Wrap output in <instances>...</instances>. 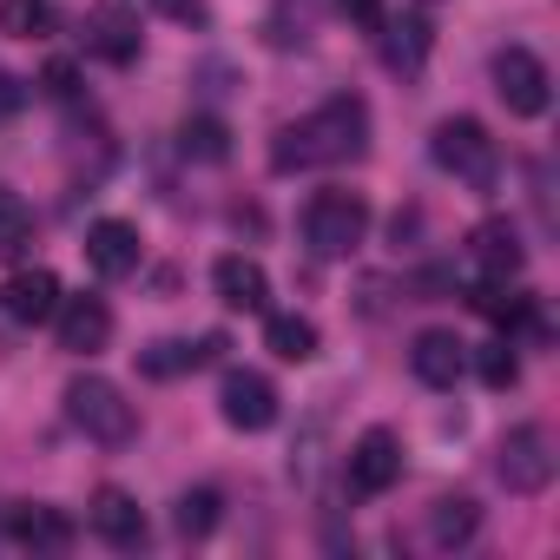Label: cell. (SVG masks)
<instances>
[{
    "label": "cell",
    "mask_w": 560,
    "mask_h": 560,
    "mask_svg": "<svg viewBox=\"0 0 560 560\" xmlns=\"http://www.w3.org/2000/svg\"><path fill=\"white\" fill-rule=\"evenodd\" d=\"M363 152H370V106L357 93H337L311 119H298V126L277 132L270 165L277 172H311V165H357Z\"/></svg>",
    "instance_id": "1"
},
{
    "label": "cell",
    "mask_w": 560,
    "mask_h": 560,
    "mask_svg": "<svg viewBox=\"0 0 560 560\" xmlns=\"http://www.w3.org/2000/svg\"><path fill=\"white\" fill-rule=\"evenodd\" d=\"M67 422H73L86 442H100V448H126V442L139 435V409H132L126 389L106 383V376H73V383H67Z\"/></svg>",
    "instance_id": "2"
},
{
    "label": "cell",
    "mask_w": 560,
    "mask_h": 560,
    "mask_svg": "<svg viewBox=\"0 0 560 560\" xmlns=\"http://www.w3.org/2000/svg\"><path fill=\"white\" fill-rule=\"evenodd\" d=\"M429 152H435V165H442L448 178H462L468 191H494V178H501V152H494V139H488L481 119H442L435 139H429Z\"/></svg>",
    "instance_id": "3"
},
{
    "label": "cell",
    "mask_w": 560,
    "mask_h": 560,
    "mask_svg": "<svg viewBox=\"0 0 560 560\" xmlns=\"http://www.w3.org/2000/svg\"><path fill=\"white\" fill-rule=\"evenodd\" d=\"M370 237V198L363 191H317L304 211V244L317 257H350Z\"/></svg>",
    "instance_id": "4"
},
{
    "label": "cell",
    "mask_w": 560,
    "mask_h": 560,
    "mask_svg": "<svg viewBox=\"0 0 560 560\" xmlns=\"http://www.w3.org/2000/svg\"><path fill=\"white\" fill-rule=\"evenodd\" d=\"M553 468H560V455H553V435H547L540 422H521V429L501 435L494 475H501L508 494H547V488H553Z\"/></svg>",
    "instance_id": "5"
},
{
    "label": "cell",
    "mask_w": 560,
    "mask_h": 560,
    "mask_svg": "<svg viewBox=\"0 0 560 560\" xmlns=\"http://www.w3.org/2000/svg\"><path fill=\"white\" fill-rule=\"evenodd\" d=\"M494 93L514 119H540L553 106V80H547V60L527 54V47H501L494 54Z\"/></svg>",
    "instance_id": "6"
},
{
    "label": "cell",
    "mask_w": 560,
    "mask_h": 560,
    "mask_svg": "<svg viewBox=\"0 0 560 560\" xmlns=\"http://www.w3.org/2000/svg\"><path fill=\"white\" fill-rule=\"evenodd\" d=\"M343 481H350V494H357V501L389 494V488L402 481V442H396L389 429H363V435H357V448H350Z\"/></svg>",
    "instance_id": "7"
},
{
    "label": "cell",
    "mask_w": 560,
    "mask_h": 560,
    "mask_svg": "<svg viewBox=\"0 0 560 560\" xmlns=\"http://www.w3.org/2000/svg\"><path fill=\"white\" fill-rule=\"evenodd\" d=\"M218 416L237 429V435H264L277 422V383L257 376V370H231L224 389H218Z\"/></svg>",
    "instance_id": "8"
},
{
    "label": "cell",
    "mask_w": 560,
    "mask_h": 560,
    "mask_svg": "<svg viewBox=\"0 0 560 560\" xmlns=\"http://www.w3.org/2000/svg\"><path fill=\"white\" fill-rule=\"evenodd\" d=\"M468 257H475V270H481V284H508V277H521V264H527L521 231H514L508 218L475 224V231H468Z\"/></svg>",
    "instance_id": "9"
},
{
    "label": "cell",
    "mask_w": 560,
    "mask_h": 560,
    "mask_svg": "<svg viewBox=\"0 0 560 560\" xmlns=\"http://www.w3.org/2000/svg\"><path fill=\"white\" fill-rule=\"evenodd\" d=\"M86 521H93V534L106 540V547H119V553H132V547H145V514H139V501L126 494V488H93V508H86Z\"/></svg>",
    "instance_id": "10"
},
{
    "label": "cell",
    "mask_w": 560,
    "mask_h": 560,
    "mask_svg": "<svg viewBox=\"0 0 560 560\" xmlns=\"http://www.w3.org/2000/svg\"><path fill=\"white\" fill-rule=\"evenodd\" d=\"M60 350H73V357H100L106 343H113V311H106V298H60Z\"/></svg>",
    "instance_id": "11"
},
{
    "label": "cell",
    "mask_w": 560,
    "mask_h": 560,
    "mask_svg": "<svg viewBox=\"0 0 560 560\" xmlns=\"http://www.w3.org/2000/svg\"><path fill=\"white\" fill-rule=\"evenodd\" d=\"M0 311H8L14 324H27V330L54 324V311H60V277L54 270H14L8 291H0Z\"/></svg>",
    "instance_id": "12"
},
{
    "label": "cell",
    "mask_w": 560,
    "mask_h": 560,
    "mask_svg": "<svg viewBox=\"0 0 560 560\" xmlns=\"http://www.w3.org/2000/svg\"><path fill=\"white\" fill-rule=\"evenodd\" d=\"M462 363H468V343H462L455 330H422V337L409 343V370H416V383H429V389H455V383H462Z\"/></svg>",
    "instance_id": "13"
},
{
    "label": "cell",
    "mask_w": 560,
    "mask_h": 560,
    "mask_svg": "<svg viewBox=\"0 0 560 560\" xmlns=\"http://www.w3.org/2000/svg\"><path fill=\"white\" fill-rule=\"evenodd\" d=\"M8 534H14L21 547H34V553H67V547L80 540V527H73L60 508H47V501H21V508L8 514Z\"/></svg>",
    "instance_id": "14"
},
{
    "label": "cell",
    "mask_w": 560,
    "mask_h": 560,
    "mask_svg": "<svg viewBox=\"0 0 560 560\" xmlns=\"http://www.w3.org/2000/svg\"><path fill=\"white\" fill-rule=\"evenodd\" d=\"M211 291H218V304L224 311H264V298H270V277H264V264L257 257H218L211 264Z\"/></svg>",
    "instance_id": "15"
},
{
    "label": "cell",
    "mask_w": 560,
    "mask_h": 560,
    "mask_svg": "<svg viewBox=\"0 0 560 560\" xmlns=\"http://www.w3.org/2000/svg\"><path fill=\"white\" fill-rule=\"evenodd\" d=\"M86 54H100V60H113V67H126V60H139V14L132 8H93L86 14Z\"/></svg>",
    "instance_id": "16"
},
{
    "label": "cell",
    "mask_w": 560,
    "mask_h": 560,
    "mask_svg": "<svg viewBox=\"0 0 560 560\" xmlns=\"http://www.w3.org/2000/svg\"><path fill=\"white\" fill-rule=\"evenodd\" d=\"M86 264H93L100 277H132V270H139V231H132L126 218L86 224Z\"/></svg>",
    "instance_id": "17"
},
{
    "label": "cell",
    "mask_w": 560,
    "mask_h": 560,
    "mask_svg": "<svg viewBox=\"0 0 560 560\" xmlns=\"http://www.w3.org/2000/svg\"><path fill=\"white\" fill-rule=\"evenodd\" d=\"M376 47H383V67H389V73H422L435 34H429L422 14H409V21H383V27H376Z\"/></svg>",
    "instance_id": "18"
},
{
    "label": "cell",
    "mask_w": 560,
    "mask_h": 560,
    "mask_svg": "<svg viewBox=\"0 0 560 560\" xmlns=\"http://www.w3.org/2000/svg\"><path fill=\"white\" fill-rule=\"evenodd\" d=\"M481 534V508L468 501V494H442L435 508H429V540L435 547H468Z\"/></svg>",
    "instance_id": "19"
},
{
    "label": "cell",
    "mask_w": 560,
    "mask_h": 560,
    "mask_svg": "<svg viewBox=\"0 0 560 560\" xmlns=\"http://www.w3.org/2000/svg\"><path fill=\"white\" fill-rule=\"evenodd\" d=\"M264 343L277 363H311L317 357V324L311 317H270L264 324Z\"/></svg>",
    "instance_id": "20"
},
{
    "label": "cell",
    "mask_w": 560,
    "mask_h": 560,
    "mask_svg": "<svg viewBox=\"0 0 560 560\" xmlns=\"http://www.w3.org/2000/svg\"><path fill=\"white\" fill-rule=\"evenodd\" d=\"M54 27H60L54 0H0V34H14V40H47Z\"/></svg>",
    "instance_id": "21"
},
{
    "label": "cell",
    "mask_w": 560,
    "mask_h": 560,
    "mask_svg": "<svg viewBox=\"0 0 560 560\" xmlns=\"http://www.w3.org/2000/svg\"><path fill=\"white\" fill-rule=\"evenodd\" d=\"M218 514H224V494H218V488H185L178 508H172V527H178L185 540H205V534L218 527Z\"/></svg>",
    "instance_id": "22"
},
{
    "label": "cell",
    "mask_w": 560,
    "mask_h": 560,
    "mask_svg": "<svg viewBox=\"0 0 560 560\" xmlns=\"http://www.w3.org/2000/svg\"><path fill=\"white\" fill-rule=\"evenodd\" d=\"M178 145H185L191 159H205V165H224V159H231V132H224V119H211V113L185 119V126H178Z\"/></svg>",
    "instance_id": "23"
},
{
    "label": "cell",
    "mask_w": 560,
    "mask_h": 560,
    "mask_svg": "<svg viewBox=\"0 0 560 560\" xmlns=\"http://www.w3.org/2000/svg\"><path fill=\"white\" fill-rule=\"evenodd\" d=\"M27 237H34V211H27V198L0 185V257H21Z\"/></svg>",
    "instance_id": "24"
},
{
    "label": "cell",
    "mask_w": 560,
    "mask_h": 560,
    "mask_svg": "<svg viewBox=\"0 0 560 560\" xmlns=\"http://www.w3.org/2000/svg\"><path fill=\"white\" fill-rule=\"evenodd\" d=\"M481 383H488V389H514V383H521L514 343H488V350H481Z\"/></svg>",
    "instance_id": "25"
},
{
    "label": "cell",
    "mask_w": 560,
    "mask_h": 560,
    "mask_svg": "<svg viewBox=\"0 0 560 560\" xmlns=\"http://www.w3.org/2000/svg\"><path fill=\"white\" fill-rule=\"evenodd\" d=\"M40 93H47V100H73V93H80V67H73V60H54V67L40 73Z\"/></svg>",
    "instance_id": "26"
},
{
    "label": "cell",
    "mask_w": 560,
    "mask_h": 560,
    "mask_svg": "<svg viewBox=\"0 0 560 560\" xmlns=\"http://www.w3.org/2000/svg\"><path fill=\"white\" fill-rule=\"evenodd\" d=\"M337 14H343L357 34H376V27H383V0H337Z\"/></svg>",
    "instance_id": "27"
},
{
    "label": "cell",
    "mask_w": 560,
    "mask_h": 560,
    "mask_svg": "<svg viewBox=\"0 0 560 560\" xmlns=\"http://www.w3.org/2000/svg\"><path fill=\"white\" fill-rule=\"evenodd\" d=\"M159 8H165L172 21H185V27H198V21H205V0H159Z\"/></svg>",
    "instance_id": "28"
}]
</instances>
